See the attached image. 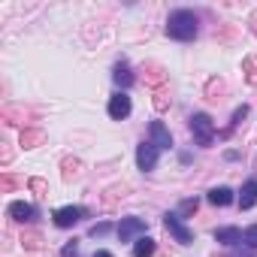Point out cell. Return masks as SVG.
<instances>
[{
  "mask_svg": "<svg viewBox=\"0 0 257 257\" xmlns=\"http://www.w3.org/2000/svg\"><path fill=\"white\" fill-rule=\"evenodd\" d=\"M197 206H200L197 200H182V206H179V218H182V215H194Z\"/></svg>",
  "mask_w": 257,
  "mask_h": 257,
  "instance_id": "17",
  "label": "cell"
},
{
  "mask_svg": "<svg viewBox=\"0 0 257 257\" xmlns=\"http://www.w3.org/2000/svg\"><path fill=\"white\" fill-rule=\"evenodd\" d=\"M137 164H140L143 173L155 170V164H158V146H155V143H143V146L137 149Z\"/></svg>",
  "mask_w": 257,
  "mask_h": 257,
  "instance_id": "6",
  "label": "cell"
},
{
  "mask_svg": "<svg viewBox=\"0 0 257 257\" xmlns=\"http://www.w3.org/2000/svg\"><path fill=\"white\" fill-rule=\"evenodd\" d=\"M31 188H34V191H40V194H46V191H49V185H46L43 179H34V182H31Z\"/></svg>",
  "mask_w": 257,
  "mask_h": 257,
  "instance_id": "19",
  "label": "cell"
},
{
  "mask_svg": "<svg viewBox=\"0 0 257 257\" xmlns=\"http://www.w3.org/2000/svg\"><path fill=\"white\" fill-rule=\"evenodd\" d=\"M257 203V182H248L239 194V209H251Z\"/></svg>",
  "mask_w": 257,
  "mask_h": 257,
  "instance_id": "11",
  "label": "cell"
},
{
  "mask_svg": "<svg viewBox=\"0 0 257 257\" xmlns=\"http://www.w3.org/2000/svg\"><path fill=\"white\" fill-rule=\"evenodd\" d=\"M109 115H112L115 121H124L127 115H131V97H127L124 91H121V94H115V97L109 100Z\"/></svg>",
  "mask_w": 257,
  "mask_h": 257,
  "instance_id": "7",
  "label": "cell"
},
{
  "mask_svg": "<svg viewBox=\"0 0 257 257\" xmlns=\"http://www.w3.org/2000/svg\"><path fill=\"white\" fill-rule=\"evenodd\" d=\"M52 218H55L58 227H73V224H79V221L85 218V209H82V206H64V209H58Z\"/></svg>",
  "mask_w": 257,
  "mask_h": 257,
  "instance_id": "5",
  "label": "cell"
},
{
  "mask_svg": "<svg viewBox=\"0 0 257 257\" xmlns=\"http://www.w3.org/2000/svg\"><path fill=\"white\" fill-rule=\"evenodd\" d=\"M94 257H112V254H109V251H97Z\"/></svg>",
  "mask_w": 257,
  "mask_h": 257,
  "instance_id": "22",
  "label": "cell"
},
{
  "mask_svg": "<svg viewBox=\"0 0 257 257\" xmlns=\"http://www.w3.org/2000/svg\"><path fill=\"white\" fill-rule=\"evenodd\" d=\"M167 34H170L173 40H182V43L194 40V37H197V16L188 13V10H176V13L167 19Z\"/></svg>",
  "mask_w": 257,
  "mask_h": 257,
  "instance_id": "1",
  "label": "cell"
},
{
  "mask_svg": "<svg viewBox=\"0 0 257 257\" xmlns=\"http://www.w3.org/2000/svg\"><path fill=\"white\" fill-rule=\"evenodd\" d=\"M191 134L200 146H212L215 143V124L209 115H194L191 118Z\"/></svg>",
  "mask_w": 257,
  "mask_h": 257,
  "instance_id": "2",
  "label": "cell"
},
{
  "mask_svg": "<svg viewBox=\"0 0 257 257\" xmlns=\"http://www.w3.org/2000/svg\"><path fill=\"white\" fill-rule=\"evenodd\" d=\"M155 254V239H137V245H134V257H152Z\"/></svg>",
  "mask_w": 257,
  "mask_h": 257,
  "instance_id": "13",
  "label": "cell"
},
{
  "mask_svg": "<svg viewBox=\"0 0 257 257\" xmlns=\"http://www.w3.org/2000/svg\"><path fill=\"white\" fill-rule=\"evenodd\" d=\"M143 233H146V221L143 218H121V224H118V239L121 242H134Z\"/></svg>",
  "mask_w": 257,
  "mask_h": 257,
  "instance_id": "4",
  "label": "cell"
},
{
  "mask_svg": "<svg viewBox=\"0 0 257 257\" xmlns=\"http://www.w3.org/2000/svg\"><path fill=\"white\" fill-rule=\"evenodd\" d=\"M215 239H218L221 245H236V242H242V230H236V227H221V230H215Z\"/></svg>",
  "mask_w": 257,
  "mask_h": 257,
  "instance_id": "9",
  "label": "cell"
},
{
  "mask_svg": "<svg viewBox=\"0 0 257 257\" xmlns=\"http://www.w3.org/2000/svg\"><path fill=\"white\" fill-rule=\"evenodd\" d=\"M149 134H152V143H155L158 149H173V137H170V131H167L161 121H152Z\"/></svg>",
  "mask_w": 257,
  "mask_h": 257,
  "instance_id": "8",
  "label": "cell"
},
{
  "mask_svg": "<svg viewBox=\"0 0 257 257\" xmlns=\"http://www.w3.org/2000/svg\"><path fill=\"white\" fill-rule=\"evenodd\" d=\"M242 242H248L251 248H257V224L245 227V233H242Z\"/></svg>",
  "mask_w": 257,
  "mask_h": 257,
  "instance_id": "16",
  "label": "cell"
},
{
  "mask_svg": "<svg viewBox=\"0 0 257 257\" xmlns=\"http://www.w3.org/2000/svg\"><path fill=\"white\" fill-rule=\"evenodd\" d=\"M37 143H43V134H40V131H25V134H22V146L31 149V146H37Z\"/></svg>",
  "mask_w": 257,
  "mask_h": 257,
  "instance_id": "15",
  "label": "cell"
},
{
  "mask_svg": "<svg viewBox=\"0 0 257 257\" xmlns=\"http://www.w3.org/2000/svg\"><path fill=\"white\" fill-rule=\"evenodd\" d=\"M209 203L212 206H230L233 203V191L230 188H212L209 191Z\"/></svg>",
  "mask_w": 257,
  "mask_h": 257,
  "instance_id": "10",
  "label": "cell"
},
{
  "mask_svg": "<svg viewBox=\"0 0 257 257\" xmlns=\"http://www.w3.org/2000/svg\"><path fill=\"white\" fill-rule=\"evenodd\" d=\"M25 245H28V248H40V245H43V239H40L37 233H31V236H25Z\"/></svg>",
  "mask_w": 257,
  "mask_h": 257,
  "instance_id": "18",
  "label": "cell"
},
{
  "mask_svg": "<svg viewBox=\"0 0 257 257\" xmlns=\"http://www.w3.org/2000/svg\"><path fill=\"white\" fill-rule=\"evenodd\" d=\"M10 215H13L16 221H31V218H34V206L19 200V203H13V206H10Z\"/></svg>",
  "mask_w": 257,
  "mask_h": 257,
  "instance_id": "12",
  "label": "cell"
},
{
  "mask_svg": "<svg viewBox=\"0 0 257 257\" xmlns=\"http://www.w3.org/2000/svg\"><path fill=\"white\" fill-rule=\"evenodd\" d=\"M73 254H76V242H70V245L64 248V257H73Z\"/></svg>",
  "mask_w": 257,
  "mask_h": 257,
  "instance_id": "21",
  "label": "cell"
},
{
  "mask_svg": "<svg viewBox=\"0 0 257 257\" xmlns=\"http://www.w3.org/2000/svg\"><path fill=\"white\" fill-rule=\"evenodd\" d=\"M112 79H115L121 88H131V85H134V73L127 70L124 64H121V67H115V76H112Z\"/></svg>",
  "mask_w": 257,
  "mask_h": 257,
  "instance_id": "14",
  "label": "cell"
},
{
  "mask_svg": "<svg viewBox=\"0 0 257 257\" xmlns=\"http://www.w3.org/2000/svg\"><path fill=\"white\" fill-rule=\"evenodd\" d=\"M164 227L176 236V242H182V245H191V242H194L191 227H185V224H182V218H179L176 212H167V215H164Z\"/></svg>",
  "mask_w": 257,
  "mask_h": 257,
  "instance_id": "3",
  "label": "cell"
},
{
  "mask_svg": "<svg viewBox=\"0 0 257 257\" xmlns=\"http://www.w3.org/2000/svg\"><path fill=\"white\" fill-rule=\"evenodd\" d=\"M103 233H109V224H94L91 227V236H103Z\"/></svg>",
  "mask_w": 257,
  "mask_h": 257,
  "instance_id": "20",
  "label": "cell"
}]
</instances>
